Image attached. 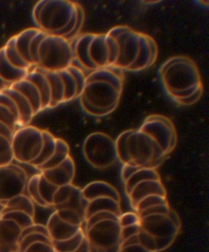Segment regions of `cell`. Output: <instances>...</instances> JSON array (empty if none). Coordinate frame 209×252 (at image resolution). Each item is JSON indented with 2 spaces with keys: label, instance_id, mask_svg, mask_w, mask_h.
<instances>
[{
  "label": "cell",
  "instance_id": "44",
  "mask_svg": "<svg viewBox=\"0 0 209 252\" xmlns=\"http://www.w3.org/2000/svg\"><path fill=\"white\" fill-rule=\"evenodd\" d=\"M0 122L9 126L15 132L17 129V119L8 108L0 105Z\"/></svg>",
  "mask_w": 209,
  "mask_h": 252
},
{
  "label": "cell",
  "instance_id": "31",
  "mask_svg": "<svg viewBox=\"0 0 209 252\" xmlns=\"http://www.w3.org/2000/svg\"><path fill=\"white\" fill-rule=\"evenodd\" d=\"M88 204V202L86 201L82 196V189L75 185L72 194H71L68 201L63 204L61 205V206L56 207L55 209H72L74 211H77L84 219L85 210L87 208Z\"/></svg>",
  "mask_w": 209,
  "mask_h": 252
},
{
  "label": "cell",
  "instance_id": "12",
  "mask_svg": "<svg viewBox=\"0 0 209 252\" xmlns=\"http://www.w3.org/2000/svg\"><path fill=\"white\" fill-rule=\"evenodd\" d=\"M142 230L156 239H176L181 229V221L178 215L173 209L168 214L150 215L140 219Z\"/></svg>",
  "mask_w": 209,
  "mask_h": 252
},
{
  "label": "cell",
  "instance_id": "36",
  "mask_svg": "<svg viewBox=\"0 0 209 252\" xmlns=\"http://www.w3.org/2000/svg\"><path fill=\"white\" fill-rule=\"evenodd\" d=\"M59 218L71 225L82 227L84 219L77 211L72 209H61L55 210Z\"/></svg>",
  "mask_w": 209,
  "mask_h": 252
},
{
  "label": "cell",
  "instance_id": "17",
  "mask_svg": "<svg viewBox=\"0 0 209 252\" xmlns=\"http://www.w3.org/2000/svg\"><path fill=\"white\" fill-rule=\"evenodd\" d=\"M152 195L166 197V190L161 180H147L137 184L132 189L127 197L130 206L134 209L136 204L145 197Z\"/></svg>",
  "mask_w": 209,
  "mask_h": 252
},
{
  "label": "cell",
  "instance_id": "46",
  "mask_svg": "<svg viewBox=\"0 0 209 252\" xmlns=\"http://www.w3.org/2000/svg\"><path fill=\"white\" fill-rule=\"evenodd\" d=\"M171 209L169 204L157 205L149 208L144 209V211L137 214L138 215L139 218L150 216V215L154 214H168Z\"/></svg>",
  "mask_w": 209,
  "mask_h": 252
},
{
  "label": "cell",
  "instance_id": "23",
  "mask_svg": "<svg viewBox=\"0 0 209 252\" xmlns=\"http://www.w3.org/2000/svg\"><path fill=\"white\" fill-rule=\"evenodd\" d=\"M26 79L36 86L40 93L43 103V110L49 108L51 102V91L48 79L36 66L29 71Z\"/></svg>",
  "mask_w": 209,
  "mask_h": 252
},
{
  "label": "cell",
  "instance_id": "21",
  "mask_svg": "<svg viewBox=\"0 0 209 252\" xmlns=\"http://www.w3.org/2000/svg\"><path fill=\"white\" fill-rule=\"evenodd\" d=\"M38 70L46 76L50 85L51 102L49 108H53L65 102V87L63 81L58 71L43 70L36 66Z\"/></svg>",
  "mask_w": 209,
  "mask_h": 252
},
{
  "label": "cell",
  "instance_id": "5",
  "mask_svg": "<svg viewBox=\"0 0 209 252\" xmlns=\"http://www.w3.org/2000/svg\"><path fill=\"white\" fill-rule=\"evenodd\" d=\"M73 65L82 70L92 71L113 67L116 63L118 48L116 41L110 34L85 33L73 41Z\"/></svg>",
  "mask_w": 209,
  "mask_h": 252
},
{
  "label": "cell",
  "instance_id": "35",
  "mask_svg": "<svg viewBox=\"0 0 209 252\" xmlns=\"http://www.w3.org/2000/svg\"><path fill=\"white\" fill-rule=\"evenodd\" d=\"M58 188L51 184L41 174L38 183L39 193L42 199L51 207H53V197Z\"/></svg>",
  "mask_w": 209,
  "mask_h": 252
},
{
  "label": "cell",
  "instance_id": "14",
  "mask_svg": "<svg viewBox=\"0 0 209 252\" xmlns=\"http://www.w3.org/2000/svg\"><path fill=\"white\" fill-rule=\"evenodd\" d=\"M51 184L57 187L73 184L76 175L75 160L71 156L62 163L53 169L40 172Z\"/></svg>",
  "mask_w": 209,
  "mask_h": 252
},
{
  "label": "cell",
  "instance_id": "30",
  "mask_svg": "<svg viewBox=\"0 0 209 252\" xmlns=\"http://www.w3.org/2000/svg\"><path fill=\"white\" fill-rule=\"evenodd\" d=\"M4 56L7 61L14 67L31 70L34 66L29 65L22 58L15 45V35L12 36L3 46Z\"/></svg>",
  "mask_w": 209,
  "mask_h": 252
},
{
  "label": "cell",
  "instance_id": "33",
  "mask_svg": "<svg viewBox=\"0 0 209 252\" xmlns=\"http://www.w3.org/2000/svg\"><path fill=\"white\" fill-rule=\"evenodd\" d=\"M41 176V173L33 175L29 179L26 185V190L28 192V197L31 199L34 204L38 206L44 207V208H49L51 207L45 201H44L39 193L38 189V183L39 178Z\"/></svg>",
  "mask_w": 209,
  "mask_h": 252
},
{
  "label": "cell",
  "instance_id": "51",
  "mask_svg": "<svg viewBox=\"0 0 209 252\" xmlns=\"http://www.w3.org/2000/svg\"><path fill=\"white\" fill-rule=\"evenodd\" d=\"M140 169H141V167H137L134 165H123L121 169V174H120L123 184H124L134 173L136 172Z\"/></svg>",
  "mask_w": 209,
  "mask_h": 252
},
{
  "label": "cell",
  "instance_id": "20",
  "mask_svg": "<svg viewBox=\"0 0 209 252\" xmlns=\"http://www.w3.org/2000/svg\"><path fill=\"white\" fill-rule=\"evenodd\" d=\"M10 88L18 91L28 100L33 108L34 115H38L43 111V103L40 93L31 81L25 78L12 84Z\"/></svg>",
  "mask_w": 209,
  "mask_h": 252
},
{
  "label": "cell",
  "instance_id": "45",
  "mask_svg": "<svg viewBox=\"0 0 209 252\" xmlns=\"http://www.w3.org/2000/svg\"><path fill=\"white\" fill-rule=\"evenodd\" d=\"M118 221L120 227L124 228L139 223L140 218L136 212H129L120 215Z\"/></svg>",
  "mask_w": 209,
  "mask_h": 252
},
{
  "label": "cell",
  "instance_id": "34",
  "mask_svg": "<svg viewBox=\"0 0 209 252\" xmlns=\"http://www.w3.org/2000/svg\"><path fill=\"white\" fill-rule=\"evenodd\" d=\"M0 219L11 220L21 227L22 230L35 223L33 217L24 211H9L0 215Z\"/></svg>",
  "mask_w": 209,
  "mask_h": 252
},
{
  "label": "cell",
  "instance_id": "37",
  "mask_svg": "<svg viewBox=\"0 0 209 252\" xmlns=\"http://www.w3.org/2000/svg\"><path fill=\"white\" fill-rule=\"evenodd\" d=\"M13 160L11 140L0 135V167L11 164Z\"/></svg>",
  "mask_w": 209,
  "mask_h": 252
},
{
  "label": "cell",
  "instance_id": "43",
  "mask_svg": "<svg viewBox=\"0 0 209 252\" xmlns=\"http://www.w3.org/2000/svg\"><path fill=\"white\" fill-rule=\"evenodd\" d=\"M138 244L143 247L146 250L151 252H157V246L156 238L142 230L140 231L138 235Z\"/></svg>",
  "mask_w": 209,
  "mask_h": 252
},
{
  "label": "cell",
  "instance_id": "49",
  "mask_svg": "<svg viewBox=\"0 0 209 252\" xmlns=\"http://www.w3.org/2000/svg\"><path fill=\"white\" fill-rule=\"evenodd\" d=\"M141 229V228L139 223L124 227V228H121L120 238H121L122 243L123 242L127 240V239L131 238V237L138 234Z\"/></svg>",
  "mask_w": 209,
  "mask_h": 252
},
{
  "label": "cell",
  "instance_id": "52",
  "mask_svg": "<svg viewBox=\"0 0 209 252\" xmlns=\"http://www.w3.org/2000/svg\"><path fill=\"white\" fill-rule=\"evenodd\" d=\"M119 252H151L146 250L143 247H142L139 244H132V245H129L127 246L122 247L120 248Z\"/></svg>",
  "mask_w": 209,
  "mask_h": 252
},
{
  "label": "cell",
  "instance_id": "26",
  "mask_svg": "<svg viewBox=\"0 0 209 252\" xmlns=\"http://www.w3.org/2000/svg\"><path fill=\"white\" fill-rule=\"evenodd\" d=\"M30 70L14 67L7 61L3 47L0 49V76L11 84L24 80Z\"/></svg>",
  "mask_w": 209,
  "mask_h": 252
},
{
  "label": "cell",
  "instance_id": "47",
  "mask_svg": "<svg viewBox=\"0 0 209 252\" xmlns=\"http://www.w3.org/2000/svg\"><path fill=\"white\" fill-rule=\"evenodd\" d=\"M0 105H4L8 108L11 112L13 113L17 119V126L19 120V112L17 110L16 103L12 100L11 97L2 91H0Z\"/></svg>",
  "mask_w": 209,
  "mask_h": 252
},
{
  "label": "cell",
  "instance_id": "27",
  "mask_svg": "<svg viewBox=\"0 0 209 252\" xmlns=\"http://www.w3.org/2000/svg\"><path fill=\"white\" fill-rule=\"evenodd\" d=\"M70 147L68 143L62 138H56L55 150L52 157L45 164L38 167L36 169L41 172L57 167L70 156Z\"/></svg>",
  "mask_w": 209,
  "mask_h": 252
},
{
  "label": "cell",
  "instance_id": "39",
  "mask_svg": "<svg viewBox=\"0 0 209 252\" xmlns=\"http://www.w3.org/2000/svg\"><path fill=\"white\" fill-rule=\"evenodd\" d=\"M166 204H168L166 197L159 196V195H152L141 200L133 210L136 214H138L149 207Z\"/></svg>",
  "mask_w": 209,
  "mask_h": 252
},
{
  "label": "cell",
  "instance_id": "19",
  "mask_svg": "<svg viewBox=\"0 0 209 252\" xmlns=\"http://www.w3.org/2000/svg\"><path fill=\"white\" fill-rule=\"evenodd\" d=\"M2 92L8 95L16 103L19 112L17 129L29 125L35 115H34L33 108H32L28 100L22 94L11 88L7 89V90L2 91Z\"/></svg>",
  "mask_w": 209,
  "mask_h": 252
},
{
  "label": "cell",
  "instance_id": "10",
  "mask_svg": "<svg viewBox=\"0 0 209 252\" xmlns=\"http://www.w3.org/2000/svg\"><path fill=\"white\" fill-rule=\"evenodd\" d=\"M120 227L115 220L98 222L84 230L90 252H119L121 248Z\"/></svg>",
  "mask_w": 209,
  "mask_h": 252
},
{
  "label": "cell",
  "instance_id": "54",
  "mask_svg": "<svg viewBox=\"0 0 209 252\" xmlns=\"http://www.w3.org/2000/svg\"><path fill=\"white\" fill-rule=\"evenodd\" d=\"M73 252H90L89 245H88L87 239L85 238L84 241H83V243L81 244L79 248H78L77 250Z\"/></svg>",
  "mask_w": 209,
  "mask_h": 252
},
{
  "label": "cell",
  "instance_id": "13",
  "mask_svg": "<svg viewBox=\"0 0 209 252\" xmlns=\"http://www.w3.org/2000/svg\"><path fill=\"white\" fill-rule=\"evenodd\" d=\"M28 180L26 170L19 165L0 167V204L23 194Z\"/></svg>",
  "mask_w": 209,
  "mask_h": 252
},
{
  "label": "cell",
  "instance_id": "32",
  "mask_svg": "<svg viewBox=\"0 0 209 252\" xmlns=\"http://www.w3.org/2000/svg\"><path fill=\"white\" fill-rule=\"evenodd\" d=\"M85 238V232L82 228L75 236L67 240L52 241V246L56 252H73L79 248Z\"/></svg>",
  "mask_w": 209,
  "mask_h": 252
},
{
  "label": "cell",
  "instance_id": "25",
  "mask_svg": "<svg viewBox=\"0 0 209 252\" xmlns=\"http://www.w3.org/2000/svg\"><path fill=\"white\" fill-rule=\"evenodd\" d=\"M38 28H28L24 30L19 33L15 35V45L20 56L27 63L33 66L30 56H29V48L31 39L38 33Z\"/></svg>",
  "mask_w": 209,
  "mask_h": 252
},
{
  "label": "cell",
  "instance_id": "2",
  "mask_svg": "<svg viewBox=\"0 0 209 252\" xmlns=\"http://www.w3.org/2000/svg\"><path fill=\"white\" fill-rule=\"evenodd\" d=\"M158 76L164 93L177 104L193 105L202 97L204 86L200 70L187 56L167 59L159 66Z\"/></svg>",
  "mask_w": 209,
  "mask_h": 252
},
{
  "label": "cell",
  "instance_id": "48",
  "mask_svg": "<svg viewBox=\"0 0 209 252\" xmlns=\"http://www.w3.org/2000/svg\"><path fill=\"white\" fill-rule=\"evenodd\" d=\"M31 233H41L49 236L48 229H47L46 226L44 225V224L34 223L32 225L22 229L20 240L22 238H24L25 236Z\"/></svg>",
  "mask_w": 209,
  "mask_h": 252
},
{
  "label": "cell",
  "instance_id": "8",
  "mask_svg": "<svg viewBox=\"0 0 209 252\" xmlns=\"http://www.w3.org/2000/svg\"><path fill=\"white\" fill-rule=\"evenodd\" d=\"M82 153L88 164L96 169H108L117 160L115 140L104 132L88 135L83 143Z\"/></svg>",
  "mask_w": 209,
  "mask_h": 252
},
{
  "label": "cell",
  "instance_id": "4",
  "mask_svg": "<svg viewBox=\"0 0 209 252\" xmlns=\"http://www.w3.org/2000/svg\"><path fill=\"white\" fill-rule=\"evenodd\" d=\"M116 41L118 56L113 67L139 72L151 67L158 56L157 42L149 34L127 26H117L107 32Z\"/></svg>",
  "mask_w": 209,
  "mask_h": 252
},
{
  "label": "cell",
  "instance_id": "6",
  "mask_svg": "<svg viewBox=\"0 0 209 252\" xmlns=\"http://www.w3.org/2000/svg\"><path fill=\"white\" fill-rule=\"evenodd\" d=\"M129 164L156 169L166 157L156 140L140 129L124 131Z\"/></svg>",
  "mask_w": 209,
  "mask_h": 252
},
{
  "label": "cell",
  "instance_id": "9",
  "mask_svg": "<svg viewBox=\"0 0 209 252\" xmlns=\"http://www.w3.org/2000/svg\"><path fill=\"white\" fill-rule=\"evenodd\" d=\"M43 144V129L30 125L18 128L11 140L14 159L22 164H30L40 155Z\"/></svg>",
  "mask_w": 209,
  "mask_h": 252
},
{
  "label": "cell",
  "instance_id": "40",
  "mask_svg": "<svg viewBox=\"0 0 209 252\" xmlns=\"http://www.w3.org/2000/svg\"><path fill=\"white\" fill-rule=\"evenodd\" d=\"M75 185L73 184L58 187L53 197V207L56 208L63 204L70 198Z\"/></svg>",
  "mask_w": 209,
  "mask_h": 252
},
{
  "label": "cell",
  "instance_id": "22",
  "mask_svg": "<svg viewBox=\"0 0 209 252\" xmlns=\"http://www.w3.org/2000/svg\"><path fill=\"white\" fill-rule=\"evenodd\" d=\"M102 211L111 212L119 216L122 214L120 202L110 197H100L88 202L85 212V221L93 214Z\"/></svg>",
  "mask_w": 209,
  "mask_h": 252
},
{
  "label": "cell",
  "instance_id": "55",
  "mask_svg": "<svg viewBox=\"0 0 209 252\" xmlns=\"http://www.w3.org/2000/svg\"><path fill=\"white\" fill-rule=\"evenodd\" d=\"M12 84L7 82L0 76V91H3L11 87Z\"/></svg>",
  "mask_w": 209,
  "mask_h": 252
},
{
  "label": "cell",
  "instance_id": "42",
  "mask_svg": "<svg viewBox=\"0 0 209 252\" xmlns=\"http://www.w3.org/2000/svg\"><path fill=\"white\" fill-rule=\"evenodd\" d=\"M48 33L39 30L38 33L31 39L30 44H29V56L31 59L32 63L34 66H36L38 63V53L39 45L42 40Z\"/></svg>",
  "mask_w": 209,
  "mask_h": 252
},
{
  "label": "cell",
  "instance_id": "53",
  "mask_svg": "<svg viewBox=\"0 0 209 252\" xmlns=\"http://www.w3.org/2000/svg\"><path fill=\"white\" fill-rule=\"evenodd\" d=\"M14 131L4 123L0 122V135L4 136L9 140H12L14 135Z\"/></svg>",
  "mask_w": 209,
  "mask_h": 252
},
{
  "label": "cell",
  "instance_id": "15",
  "mask_svg": "<svg viewBox=\"0 0 209 252\" xmlns=\"http://www.w3.org/2000/svg\"><path fill=\"white\" fill-rule=\"evenodd\" d=\"M21 233L16 222L0 219V252H19Z\"/></svg>",
  "mask_w": 209,
  "mask_h": 252
},
{
  "label": "cell",
  "instance_id": "41",
  "mask_svg": "<svg viewBox=\"0 0 209 252\" xmlns=\"http://www.w3.org/2000/svg\"><path fill=\"white\" fill-rule=\"evenodd\" d=\"M119 216L113 213V212L109 211H102L97 212L93 216L88 218L87 220L84 222L85 228L83 230L90 228L93 224L98 223V222L107 220H119Z\"/></svg>",
  "mask_w": 209,
  "mask_h": 252
},
{
  "label": "cell",
  "instance_id": "28",
  "mask_svg": "<svg viewBox=\"0 0 209 252\" xmlns=\"http://www.w3.org/2000/svg\"><path fill=\"white\" fill-rule=\"evenodd\" d=\"M44 144L40 155L36 160L29 165L34 168H38L45 164L55 152L56 138L52 133L46 130H43Z\"/></svg>",
  "mask_w": 209,
  "mask_h": 252
},
{
  "label": "cell",
  "instance_id": "29",
  "mask_svg": "<svg viewBox=\"0 0 209 252\" xmlns=\"http://www.w3.org/2000/svg\"><path fill=\"white\" fill-rule=\"evenodd\" d=\"M161 180L158 173L156 169L141 168L134 173L129 179L124 184L125 193L127 196L130 194L133 188L139 183L147 181V180Z\"/></svg>",
  "mask_w": 209,
  "mask_h": 252
},
{
  "label": "cell",
  "instance_id": "38",
  "mask_svg": "<svg viewBox=\"0 0 209 252\" xmlns=\"http://www.w3.org/2000/svg\"><path fill=\"white\" fill-rule=\"evenodd\" d=\"M52 244V240L49 236L41 233H31L22 238L19 243V252H24L29 246L36 243Z\"/></svg>",
  "mask_w": 209,
  "mask_h": 252
},
{
  "label": "cell",
  "instance_id": "16",
  "mask_svg": "<svg viewBox=\"0 0 209 252\" xmlns=\"http://www.w3.org/2000/svg\"><path fill=\"white\" fill-rule=\"evenodd\" d=\"M46 226L52 241L67 240L83 228V227L71 225L63 221L59 218L55 211L49 217Z\"/></svg>",
  "mask_w": 209,
  "mask_h": 252
},
{
  "label": "cell",
  "instance_id": "18",
  "mask_svg": "<svg viewBox=\"0 0 209 252\" xmlns=\"http://www.w3.org/2000/svg\"><path fill=\"white\" fill-rule=\"evenodd\" d=\"M82 194L86 201L90 202L100 197H110L121 202L119 191L106 182L94 181L89 183L82 189Z\"/></svg>",
  "mask_w": 209,
  "mask_h": 252
},
{
  "label": "cell",
  "instance_id": "50",
  "mask_svg": "<svg viewBox=\"0 0 209 252\" xmlns=\"http://www.w3.org/2000/svg\"><path fill=\"white\" fill-rule=\"evenodd\" d=\"M24 252H56L52 244L36 243L29 246Z\"/></svg>",
  "mask_w": 209,
  "mask_h": 252
},
{
  "label": "cell",
  "instance_id": "7",
  "mask_svg": "<svg viewBox=\"0 0 209 252\" xmlns=\"http://www.w3.org/2000/svg\"><path fill=\"white\" fill-rule=\"evenodd\" d=\"M73 59L70 41L63 37L47 34L39 45L36 66L44 70L60 71L72 65Z\"/></svg>",
  "mask_w": 209,
  "mask_h": 252
},
{
  "label": "cell",
  "instance_id": "1",
  "mask_svg": "<svg viewBox=\"0 0 209 252\" xmlns=\"http://www.w3.org/2000/svg\"><path fill=\"white\" fill-rule=\"evenodd\" d=\"M124 81V71L114 67L101 68L88 74L78 97L83 113L93 118L111 114L119 105Z\"/></svg>",
  "mask_w": 209,
  "mask_h": 252
},
{
  "label": "cell",
  "instance_id": "24",
  "mask_svg": "<svg viewBox=\"0 0 209 252\" xmlns=\"http://www.w3.org/2000/svg\"><path fill=\"white\" fill-rule=\"evenodd\" d=\"M0 205L2 207L0 211V215L9 211H24L33 218L35 215L34 202L26 194H20Z\"/></svg>",
  "mask_w": 209,
  "mask_h": 252
},
{
  "label": "cell",
  "instance_id": "11",
  "mask_svg": "<svg viewBox=\"0 0 209 252\" xmlns=\"http://www.w3.org/2000/svg\"><path fill=\"white\" fill-rule=\"evenodd\" d=\"M139 129L153 138L166 157L176 147L178 135L175 126L166 116L158 114L148 116Z\"/></svg>",
  "mask_w": 209,
  "mask_h": 252
},
{
  "label": "cell",
  "instance_id": "3",
  "mask_svg": "<svg viewBox=\"0 0 209 252\" xmlns=\"http://www.w3.org/2000/svg\"><path fill=\"white\" fill-rule=\"evenodd\" d=\"M85 16L80 4L67 0H42L32 12V18L38 29L70 42L79 35Z\"/></svg>",
  "mask_w": 209,
  "mask_h": 252
}]
</instances>
